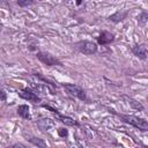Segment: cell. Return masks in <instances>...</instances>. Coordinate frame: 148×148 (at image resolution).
Masks as SVG:
<instances>
[{
    "label": "cell",
    "mask_w": 148,
    "mask_h": 148,
    "mask_svg": "<svg viewBox=\"0 0 148 148\" xmlns=\"http://www.w3.org/2000/svg\"><path fill=\"white\" fill-rule=\"evenodd\" d=\"M119 117L124 123H126L135 128H139L140 131H143V132L148 131V121L145 118H139V117L132 116V114H119Z\"/></svg>",
    "instance_id": "cell-1"
},
{
    "label": "cell",
    "mask_w": 148,
    "mask_h": 148,
    "mask_svg": "<svg viewBox=\"0 0 148 148\" xmlns=\"http://www.w3.org/2000/svg\"><path fill=\"white\" fill-rule=\"evenodd\" d=\"M75 49L86 56H91L97 52V44L91 40H80L75 43Z\"/></svg>",
    "instance_id": "cell-2"
},
{
    "label": "cell",
    "mask_w": 148,
    "mask_h": 148,
    "mask_svg": "<svg viewBox=\"0 0 148 148\" xmlns=\"http://www.w3.org/2000/svg\"><path fill=\"white\" fill-rule=\"evenodd\" d=\"M36 57L40 62H43L46 66H62V62L59 59H57L54 56H52L50 52L38 51L36 53Z\"/></svg>",
    "instance_id": "cell-3"
},
{
    "label": "cell",
    "mask_w": 148,
    "mask_h": 148,
    "mask_svg": "<svg viewBox=\"0 0 148 148\" xmlns=\"http://www.w3.org/2000/svg\"><path fill=\"white\" fill-rule=\"evenodd\" d=\"M64 89L71 96H74V97H76V98H79L81 101H86L87 99L86 91L80 86H76V84H73V83H65L64 84Z\"/></svg>",
    "instance_id": "cell-4"
},
{
    "label": "cell",
    "mask_w": 148,
    "mask_h": 148,
    "mask_svg": "<svg viewBox=\"0 0 148 148\" xmlns=\"http://www.w3.org/2000/svg\"><path fill=\"white\" fill-rule=\"evenodd\" d=\"M42 106H43L44 109H46V110H50L52 113H54L56 117H57V119H58L59 121H61L62 124L68 125V126H80V124H79L76 120H74L73 118H71V117H68V116L61 114L57 109H54V108H52V106H50V105H46V104H43Z\"/></svg>",
    "instance_id": "cell-5"
},
{
    "label": "cell",
    "mask_w": 148,
    "mask_h": 148,
    "mask_svg": "<svg viewBox=\"0 0 148 148\" xmlns=\"http://www.w3.org/2000/svg\"><path fill=\"white\" fill-rule=\"evenodd\" d=\"M18 96H20L21 98L25 99V101H29V102L34 103V104L39 103V102L42 101V98H40L32 89H30V88H24V89H22V90L18 92Z\"/></svg>",
    "instance_id": "cell-6"
},
{
    "label": "cell",
    "mask_w": 148,
    "mask_h": 148,
    "mask_svg": "<svg viewBox=\"0 0 148 148\" xmlns=\"http://www.w3.org/2000/svg\"><path fill=\"white\" fill-rule=\"evenodd\" d=\"M131 51L136 58H139L141 60L147 59V46H146V44H143V43L142 44H135L134 46H132Z\"/></svg>",
    "instance_id": "cell-7"
},
{
    "label": "cell",
    "mask_w": 148,
    "mask_h": 148,
    "mask_svg": "<svg viewBox=\"0 0 148 148\" xmlns=\"http://www.w3.org/2000/svg\"><path fill=\"white\" fill-rule=\"evenodd\" d=\"M114 40V35L109 32V31H102L98 36H97V43L102 46L104 45H109L110 43H112Z\"/></svg>",
    "instance_id": "cell-8"
},
{
    "label": "cell",
    "mask_w": 148,
    "mask_h": 148,
    "mask_svg": "<svg viewBox=\"0 0 148 148\" xmlns=\"http://www.w3.org/2000/svg\"><path fill=\"white\" fill-rule=\"evenodd\" d=\"M37 126L39 127V130L42 132H47L50 131L52 127H54V121L50 118H43V119H38L37 120Z\"/></svg>",
    "instance_id": "cell-9"
},
{
    "label": "cell",
    "mask_w": 148,
    "mask_h": 148,
    "mask_svg": "<svg viewBox=\"0 0 148 148\" xmlns=\"http://www.w3.org/2000/svg\"><path fill=\"white\" fill-rule=\"evenodd\" d=\"M128 15V10H118L116 13H113L112 15L109 16V20L114 22V23H118V22H121L123 20H125Z\"/></svg>",
    "instance_id": "cell-10"
},
{
    "label": "cell",
    "mask_w": 148,
    "mask_h": 148,
    "mask_svg": "<svg viewBox=\"0 0 148 148\" xmlns=\"http://www.w3.org/2000/svg\"><path fill=\"white\" fill-rule=\"evenodd\" d=\"M17 114L23 118V119H27V120H31V114H30V110H29V106L27 104H21L17 106Z\"/></svg>",
    "instance_id": "cell-11"
},
{
    "label": "cell",
    "mask_w": 148,
    "mask_h": 148,
    "mask_svg": "<svg viewBox=\"0 0 148 148\" xmlns=\"http://www.w3.org/2000/svg\"><path fill=\"white\" fill-rule=\"evenodd\" d=\"M32 145H35V146H37V147H42V148H45L46 147V142L43 140V139H40V138H36V136H31L30 139H28Z\"/></svg>",
    "instance_id": "cell-12"
},
{
    "label": "cell",
    "mask_w": 148,
    "mask_h": 148,
    "mask_svg": "<svg viewBox=\"0 0 148 148\" xmlns=\"http://www.w3.org/2000/svg\"><path fill=\"white\" fill-rule=\"evenodd\" d=\"M147 21H148V13H147L146 10H142V12L139 14V16H138V22H139L140 25L145 27L146 23H147Z\"/></svg>",
    "instance_id": "cell-13"
},
{
    "label": "cell",
    "mask_w": 148,
    "mask_h": 148,
    "mask_svg": "<svg viewBox=\"0 0 148 148\" xmlns=\"http://www.w3.org/2000/svg\"><path fill=\"white\" fill-rule=\"evenodd\" d=\"M16 2L20 7H29L35 3V0H16Z\"/></svg>",
    "instance_id": "cell-14"
},
{
    "label": "cell",
    "mask_w": 148,
    "mask_h": 148,
    "mask_svg": "<svg viewBox=\"0 0 148 148\" xmlns=\"http://www.w3.org/2000/svg\"><path fill=\"white\" fill-rule=\"evenodd\" d=\"M128 104H131V106L134 108V109H136V110H140V111L143 110V106L139 102H136V101H134L132 98H128Z\"/></svg>",
    "instance_id": "cell-15"
},
{
    "label": "cell",
    "mask_w": 148,
    "mask_h": 148,
    "mask_svg": "<svg viewBox=\"0 0 148 148\" xmlns=\"http://www.w3.org/2000/svg\"><path fill=\"white\" fill-rule=\"evenodd\" d=\"M57 132H58V135L60 136V138H66L67 135H68V131L66 130V128H58L57 130Z\"/></svg>",
    "instance_id": "cell-16"
},
{
    "label": "cell",
    "mask_w": 148,
    "mask_h": 148,
    "mask_svg": "<svg viewBox=\"0 0 148 148\" xmlns=\"http://www.w3.org/2000/svg\"><path fill=\"white\" fill-rule=\"evenodd\" d=\"M0 99H1V101H3V102H6V101H7V94H6L2 89H0Z\"/></svg>",
    "instance_id": "cell-17"
},
{
    "label": "cell",
    "mask_w": 148,
    "mask_h": 148,
    "mask_svg": "<svg viewBox=\"0 0 148 148\" xmlns=\"http://www.w3.org/2000/svg\"><path fill=\"white\" fill-rule=\"evenodd\" d=\"M12 147H24V145H22V143H15Z\"/></svg>",
    "instance_id": "cell-18"
},
{
    "label": "cell",
    "mask_w": 148,
    "mask_h": 148,
    "mask_svg": "<svg viewBox=\"0 0 148 148\" xmlns=\"http://www.w3.org/2000/svg\"><path fill=\"white\" fill-rule=\"evenodd\" d=\"M0 3H1V5H7V6H8L7 0H0Z\"/></svg>",
    "instance_id": "cell-19"
},
{
    "label": "cell",
    "mask_w": 148,
    "mask_h": 148,
    "mask_svg": "<svg viewBox=\"0 0 148 148\" xmlns=\"http://www.w3.org/2000/svg\"><path fill=\"white\" fill-rule=\"evenodd\" d=\"M81 2H82V0H76V5H77V6L81 5Z\"/></svg>",
    "instance_id": "cell-20"
},
{
    "label": "cell",
    "mask_w": 148,
    "mask_h": 148,
    "mask_svg": "<svg viewBox=\"0 0 148 148\" xmlns=\"http://www.w3.org/2000/svg\"><path fill=\"white\" fill-rule=\"evenodd\" d=\"M1 29H2V24H1V22H0V31H1Z\"/></svg>",
    "instance_id": "cell-21"
}]
</instances>
